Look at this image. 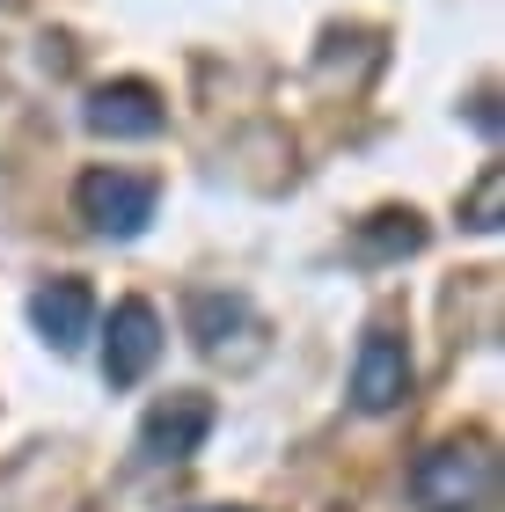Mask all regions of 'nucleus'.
<instances>
[{
	"label": "nucleus",
	"instance_id": "1",
	"mask_svg": "<svg viewBox=\"0 0 505 512\" xmlns=\"http://www.w3.org/2000/svg\"><path fill=\"white\" fill-rule=\"evenodd\" d=\"M498 491V461L484 439H440L410 469V505L418 512H484Z\"/></svg>",
	"mask_w": 505,
	"mask_h": 512
},
{
	"label": "nucleus",
	"instance_id": "2",
	"mask_svg": "<svg viewBox=\"0 0 505 512\" xmlns=\"http://www.w3.org/2000/svg\"><path fill=\"white\" fill-rule=\"evenodd\" d=\"M154 176H132V169H88L81 183H74V205H81V220L96 227V235H110V242H132L140 227L154 220Z\"/></svg>",
	"mask_w": 505,
	"mask_h": 512
},
{
	"label": "nucleus",
	"instance_id": "3",
	"mask_svg": "<svg viewBox=\"0 0 505 512\" xmlns=\"http://www.w3.org/2000/svg\"><path fill=\"white\" fill-rule=\"evenodd\" d=\"M205 439H213V395H198V388H176L140 417V454L147 461H191Z\"/></svg>",
	"mask_w": 505,
	"mask_h": 512
},
{
	"label": "nucleus",
	"instance_id": "4",
	"mask_svg": "<svg viewBox=\"0 0 505 512\" xmlns=\"http://www.w3.org/2000/svg\"><path fill=\"white\" fill-rule=\"evenodd\" d=\"M403 395H410V344L396 330H366L352 359V403L366 417H388Z\"/></svg>",
	"mask_w": 505,
	"mask_h": 512
},
{
	"label": "nucleus",
	"instance_id": "5",
	"mask_svg": "<svg viewBox=\"0 0 505 512\" xmlns=\"http://www.w3.org/2000/svg\"><path fill=\"white\" fill-rule=\"evenodd\" d=\"M154 359H162V315L147 300H118L110 308V337H103V381L132 388V381H147Z\"/></svg>",
	"mask_w": 505,
	"mask_h": 512
},
{
	"label": "nucleus",
	"instance_id": "6",
	"mask_svg": "<svg viewBox=\"0 0 505 512\" xmlns=\"http://www.w3.org/2000/svg\"><path fill=\"white\" fill-rule=\"evenodd\" d=\"M30 322H37V337L52 344V352H81L88 330H96V293H88L81 278H52V286L30 293Z\"/></svg>",
	"mask_w": 505,
	"mask_h": 512
},
{
	"label": "nucleus",
	"instance_id": "7",
	"mask_svg": "<svg viewBox=\"0 0 505 512\" xmlns=\"http://www.w3.org/2000/svg\"><path fill=\"white\" fill-rule=\"evenodd\" d=\"M88 132L103 139H154L162 132V96L147 81H110L88 96Z\"/></svg>",
	"mask_w": 505,
	"mask_h": 512
},
{
	"label": "nucleus",
	"instance_id": "8",
	"mask_svg": "<svg viewBox=\"0 0 505 512\" xmlns=\"http://www.w3.org/2000/svg\"><path fill=\"white\" fill-rule=\"evenodd\" d=\"M425 242V220L418 213H374L359 227V242H352V256L359 264H388V256H410Z\"/></svg>",
	"mask_w": 505,
	"mask_h": 512
},
{
	"label": "nucleus",
	"instance_id": "9",
	"mask_svg": "<svg viewBox=\"0 0 505 512\" xmlns=\"http://www.w3.org/2000/svg\"><path fill=\"white\" fill-rule=\"evenodd\" d=\"M249 322V300L242 293H191V337H198V352H220L227 330H242Z\"/></svg>",
	"mask_w": 505,
	"mask_h": 512
},
{
	"label": "nucleus",
	"instance_id": "10",
	"mask_svg": "<svg viewBox=\"0 0 505 512\" xmlns=\"http://www.w3.org/2000/svg\"><path fill=\"white\" fill-rule=\"evenodd\" d=\"M498 198H505V176H498V169H484V183H476V198H469L462 227H476V235H498Z\"/></svg>",
	"mask_w": 505,
	"mask_h": 512
},
{
	"label": "nucleus",
	"instance_id": "11",
	"mask_svg": "<svg viewBox=\"0 0 505 512\" xmlns=\"http://www.w3.org/2000/svg\"><path fill=\"white\" fill-rule=\"evenodd\" d=\"M191 512H235V505H191Z\"/></svg>",
	"mask_w": 505,
	"mask_h": 512
}]
</instances>
